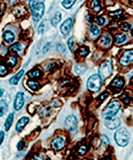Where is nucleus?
Here are the masks:
<instances>
[{
    "label": "nucleus",
    "instance_id": "obj_20",
    "mask_svg": "<svg viewBox=\"0 0 133 160\" xmlns=\"http://www.w3.org/2000/svg\"><path fill=\"white\" fill-rule=\"evenodd\" d=\"M76 0H63L61 4L63 7L66 9H70L76 2Z\"/></svg>",
    "mask_w": 133,
    "mask_h": 160
},
{
    "label": "nucleus",
    "instance_id": "obj_33",
    "mask_svg": "<svg viewBox=\"0 0 133 160\" xmlns=\"http://www.w3.org/2000/svg\"><path fill=\"white\" fill-rule=\"evenodd\" d=\"M57 49L59 52H60L61 54H63L66 51V49L65 47L63 44H59L57 46Z\"/></svg>",
    "mask_w": 133,
    "mask_h": 160
},
{
    "label": "nucleus",
    "instance_id": "obj_13",
    "mask_svg": "<svg viewBox=\"0 0 133 160\" xmlns=\"http://www.w3.org/2000/svg\"><path fill=\"white\" fill-rule=\"evenodd\" d=\"M13 13L17 18H20L24 16L27 12L26 8L23 5H17L13 10Z\"/></svg>",
    "mask_w": 133,
    "mask_h": 160
},
{
    "label": "nucleus",
    "instance_id": "obj_29",
    "mask_svg": "<svg viewBox=\"0 0 133 160\" xmlns=\"http://www.w3.org/2000/svg\"><path fill=\"white\" fill-rule=\"evenodd\" d=\"M8 63H9L12 66H15L17 63V59L16 57L12 56L9 57V59L8 60Z\"/></svg>",
    "mask_w": 133,
    "mask_h": 160
},
{
    "label": "nucleus",
    "instance_id": "obj_43",
    "mask_svg": "<svg viewBox=\"0 0 133 160\" xmlns=\"http://www.w3.org/2000/svg\"><path fill=\"white\" fill-rule=\"evenodd\" d=\"M4 114V107L2 106L0 107V116H2Z\"/></svg>",
    "mask_w": 133,
    "mask_h": 160
},
{
    "label": "nucleus",
    "instance_id": "obj_21",
    "mask_svg": "<svg viewBox=\"0 0 133 160\" xmlns=\"http://www.w3.org/2000/svg\"><path fill=\"white\" fill-rule=\"evenodd\" d=\"M116 42L118 44H120L125 42L126 39V36L124 34L119 33L116 35L115 36Z\"/></svg>",
    "mask_w": 133,
    "mask_h": 160
},
{
    "label": "nucleus",
    "instance_id": "obj_16",
    "mask_svg": "<svg viewBox=\"0 0 133 160\" xmlns=\"http://www.w3.org/2000/svg\"><path fill=\"white\" fill-rule=\"evenodd\" d=\"M13 120H14V114L13 113L10 114L5 122V124H4L5 131L8 132L10 130L12 125V123L13 122Z\"/></svg>",
    "mask_w": 133,
    "mask_h": 160
},
{
    "label": "nucleus",
    "instance_id": "obj_39",
    "mask_svg": "<svg viewBox=\"0 0 133 160\" xmlns=\"http://www.w3.org/2000/svg\"><path fill=\"white\" fill-rule=\"evenodd\" d=\"M121 13V11L119 10V11H117L114 12H111L110 13V15L112 16H119V15H120Z\"/></svg>",
    "mask_w": 133,
    "mask_h": 160
},
{
    "label": "nucleus",
    "instance_id": "obj_14",
    "mask_svg": "<svg viewBox=\"0 0 133 160\" xmlns=\"http://www.w3.org/2000/svg\"><path fill=\"white\" fill-rule=\"evenodd\" d=\"M24 74V70L23 69L21 70L18 73H17L15 75L12 76L11 78L10 79L9 82L11 84L16 86L18 84V82L19 81L20 78L23 76Z\"/></svg>",
    "mask_w": 133,
    "mask_h": 160
},
{
    "label": "nucleus",
    "instance_id": "obj_19",
    "mask_svg": "<svg viewBox=\"0 0 133 160\" xmlns=\"http://www.w3.org/2000/svg\"><path fill=\"white\" fill-rule=\"evenodd\" d=\"M91 8L96 13L100 11L101 10V6L100 1L98 0H94L91 4Z\"/></svg>",
    "mask_w": 133,
    "mask_h": 160
},
{
    "label": "nucleus",
    "instance_id": "obj_32",
    "mask_svg": "<svg viewBox=\"0 0 133 160\" xmlns=\"http://www.w3.org/2000/svg\"><path fill=\"white\" fill-rule=\"evenodd\" d=\"M39 2V0H30L29 6L31 10H32L33 8H34L36 6V5Z\"/></svg>",
    "mask_w": 133,
    "mask_h": 160
},
{
    "label": "nucleus",
    "instance_id": "obj_5",
    "mask_svg": "<svg viewBox=\"0 0 133 160\" xmlns=\"http://www.w3.org/2000/svg\"><path fill=\"white\" fill-rule=\"evenodd\" d=\"M31 11L33 18L34 21H39L42 19L45 11V5L42 2H39Z\"/></svg>",
    "mask_w": 133,
    "mask_h": 160
},
{
    "label": "nucleus",
    "instance_id": "obj_8",
    "mask_svg": "<svg viewBox=\"0 0 133 160\" xmlns=\"http://www.w3.org/2000/svg\"><path fill=\"white\" fill-rule=\"evenodd\" d=\"M65 127L68 130L72 131L75 130L78 125V121L74 115H70L66 118L65 122Z\"/></svg>",
    "mask_w": 133,
    "mask_h": 160
},
{
    "label": "nucleus",
    "instance_id": "obj_35",
    "mask_svg": "<svg viewBox=\"0 0 133 160\" xmlns=\"http://www.w3.org/2000/svg\"><path fill=\"white\" fill-rule=\"evenodd\" d=\"M102 142L104 145H108L109 144V141L108 138L106 135H103L102 137Z\"/></svg>",
    "mask_w": 133,
    "mask_h": 160
},
{
    "label": "nucleus",
    "instance_id": "obj_12",
    "mask_svg": "<svg viewBox=\"0 0 133 160\" xmlns=\"http://www.w3.org/2000/svg\"><path fill=\"white\" fill-rule=\"evenodd\" d=\"M29 118L27 116L21 117L16 124V131L18 133H20L24 129L25 126L29 123Z\"/></svg>",
    "mask_w": 133,
    "mask_h": 160
},
{
    "label": "nucleus",
    "instance_id": "obj_11",
    "mask_svg": "<svg viewBox=\"0 0 133 160\" xmlns=\"http://www.w3.org/2000/svg\"><path fill=\"white\" fill-rule=\"evenodd\" d=\"M52 146L53 149L59 151L61 150L65 146V141L62 137H56L52 141Z\"/></svg>",
    "mask_w": 133,
    "mask_h": 160
},
{
    "label": "nucleus",
    "instance_id": "obj_25",
    "mask_svg": "<svg viewBox=\"0 0 133 160\" xmlns=\"http://www.w3.org/2000/svg\"><path fill=\"white\" fill-rule=\"evenodd\" d=\"M90 31L93 35H98L100 33V29L98 26L95 25H92L90 28Z\"/></svg>",
    "mask_w": 133,
    "mask_h": 160
},
{
    "label": "nucleus",
    "instance_id": "obj_46",
    "mask_svg": "<svg viewBox=\"0 0 133 160\" xmlns=\"http://www.w3.org/2000/svg\"><path fill=\"white\" fill-rule=\"evenodd\" d=\"M131 34H132V36L133 37V28L132 29V32H131Z\"/></svg>",
    "mask_w": 133,
    "mask_h": 160
},
{
    "label": "nucleus",
    "instance_id": "obj_4",
    "mask_svg": "<svg viewBox=\"0 0 133 160\" xmlns=\"http://www.w3.org/2000/svg\"><path fill=\"white\" fill-rule=\"evenodd\" d=\"M120 108V104L117 100H114L111 102L106 107L102 112L103 116H115Z\"/></svg>",
    "mask_w": 133,
    "mask_h": 160
},
{
    "label": "nucleus",
    "instance_id": "obj_7",
    "mask_svg": "<svg viewBox=\"0 0 133 160\" xmlns=\"http://www.w3.org/2000/svg\"><path fill=\"white\" fill-rule=\"evenodd\" d=\"M133 60V50H126L123 52L119 63L121 65L126 66L129 65Z\"/></svg>",
    "mask_w": 133,
    "mask_h": 160
},
{
    "label": "nucleus",
    "instance_id": "obj_40",
    "mask_svg": "<svg viewBox=\"0 0 133 160\" xmlns=\"http://www.w3.org/2000/svg\"><path fill=\"white\" fill-rule=\"evenodd\" d=\"M31 75L32 77H36V76H38L39 75V71L38 70H36L33 72H32L31 73Z\"/></svg>",
    "mask_w": 133,
    "mask_h": 160
},
{
    "label": "nucleus",
    "instance_id": "obj_23",
    "mask_svg": "<svg viewBox=\"0 0 133 160\" xmlns=\"http://www.w3.org/2000/svg\"><path fill=\"white\" fill-rule=\"evenodd\" d=\"M119 28L121 31H128L131 28V25L128 23H122L119 25Z\"/></svg>",
    "mask_w": 133,
    "mask_h": 160
},
{
    "label": "nucleus",
    "instance_id": "obj_24",
    "mask_svg": "<svg viewBox=\"0 0 133 160\" xmlns=\"http://www.w3.org/2000/svg\"><path fill=\"white\" fill-rule=\"evenodd\" d=\"M79 52L80 55H81L82 57H85L88 54L89 52V49L86 46H82L80 47L79 49Z\"/></svg>",
    "mask_w": 133,
    "mask_h": 160
},
{
    "label": "nucleus",
    "instance_id": "obj_45",
    "mask_svg": "<svg viewBox=\"0 0 133 160\" xmlns=\"http://www.w3.org/2000/svg\"><path fill=\"white\" fill-rule=\"evenodd\" d=\"M16 1H17V0H10V2L11 5L15 4L16 3Z\"/></svg>",
    "mask_w": 133,
    "mask_h": 160
},
{
    "label": "nucleus",
    "instance_id": "obj_2",
    "mask_svg": "<svg viewBox=\"0 0 133 160\" xmlns=\"http://www.w3.org/2000/svg\"><path fill=\"white\" fill-rule=\"evenodd\" d=\"M103 80L99 74L92 75L87 82V88L90 91L97 92L102 86Z\"/></svg>",
    "mask_w": 133,
    "mask_h": 160
},
{
    "label": "nucleus",
    "instance_id": "obj_22",
    "mask_svg": "<svg viewBox=\"0 0 133 160\" xmlns=\"http://www.w3.org/2000/svg\"><path fill=\"white\" fill-rule=\"evenodd\" d=\"M101 41H102V43L103 44V46L109 45L111 41V36L108 34H104L102 36Z\"/></svg>",
    "mask_w": 133,
    "mask_h": 160
},
{
    "label": "nucleus",
    "instance_id": "obj_42",
    "mask_svg": "<svg viewBox=\"0 0 133 160\" xmlns=\"http://www.w3.org/2000/svg\"><path fill=\"white\" fill-rule=\"evenodd\" d=\"M50 48V46H49V45L47 44L44 48V49H43V53H46L49 50V49Z\"/></svg>",
    "mask_w": 133,
    "mask_h": 160
},
{
    "label": "nucleus",
    "instance_id": "obj_36",
    "mask_svg": "<svg viewBox=\"0 0 133 160\" xmlns=\"http://www.w3.org/2000/svg\"><path fill=\"white\" fill-rule=\"evenodd\" d=\"M7 69L6 68L3 66V65H1L0 66V75H3L7 73Z\"/></svg>",
    "mask_w": 133,
    "mask_h": 160
},
{
    "label": "nucleus",
    "instance_id": "obj_38",
    "mask_svg": "<svg viewBox=\"0 0 133 160\" xmlns=\"http://www.w3.org/2000/svg\"><path fill=\"white\" fill-rule=\"evenodd\" d=\"M4 136H5V133L3 131H0V146L3 143L4 141Z\"/></svg>",
    "mask_w": 133,
    "mask_h": 160
},
{
    "label": "nucleus",
    "instance_id": "obj_9",
    "mask_svg": "<svg viewBox=\"0 0 133 160\" xmlns=\"http://www.w3.org/2000/svg\"><path fill=\"white\" fill-rule=\"evenodd\" d=\"M72 21L70 18L66 19L60 26V31L63 35L66 36L70 31Z\"/></svg>",
    "mask_w": 133,
    "mask_h": 160
},
{
    "label": "nucleus",
    "instance_id": "obj_41",
    "mask_svg": "<svg viewBox=\"0 0 133 160\" xmlns=\"http://www.w3.org/2000/svg\"><path fill=\"white\" fill-rule=\"evenodd\" d=\"M79 152L80 153L82 154V155H84V154H85V153L86 152V148L85 147H84V146H82V147L80 149V150H79Z\"/></svg>",
    "mask_w": 133,
    "mask_h": 160
},
{
    "label": "nucleus",
    "instance_id": "obj_31",
    "mask_svg": "<svg viewBox=\"0 0 133 160\" xmlns=\"http://www.w3.org/2000/svg\"><path fill=\"white\" fill-rule=\"evenodd\" d=\"M26 145V143L24 141H20L17 145V148L18 151H21L24 149Z\"/></svg>",
    "mask_w": 133,
    "mask_h": 160
},
{
    "label": "nucleus",
    "instance_id": "obj_18",
    "mask_svg": "<svg viewBox=\"0 0 133 160\" xmlns=\"http://www.w3.org/2000/svg\"><path fill=\"white\" fill-rule=\"evenodd\" d=\"M87 70V68L82 64H76L74 66V72L78 75L83 74Z\"/></svg>",
    "mask_w": 133,
    "mask_h": 160
},
{
    "label": "nucleus",
    "instance_id": "obj_1",
    "mask_svg": "<svg viewBox=\"0 0 133 160\" xmlns=\"http://www.w3.org/2000/svg\"><path fill=\"white\" fill-rule=\"evenodd\" d=\"M130 133L125 128L118 129L114 135V141L116 144L121 147H125L129 143Z\"/></svg>",
    "mask_w": 133,
    "mask_h": 160
},
{
    "label": "nucleus",
    "instance_id": "obj_37",
    "mask_svg": "<svg viewBox=\"0 0 133 160\" xmlns=\"http://www.w3.org/2000/svg\"><path fill=\"white\" fill-rule=\"evenodd\" d=\"M44 29H45V25H44V23H41V25H40V26L39 27V29H38L39 33H43L44 31Z\"/></svg>",
    "mask_w": 133,
    "mask_h": 160
},
{
    "label": "nucleus",
    "instance_id": "obj_44",
    "mask_svg": "<svg viewBox=\"0 0 133 160\" xmlns=\"http://www.w3.org/2000/svg\"><path fill=\"white\" fill-rule=\"evenodd\" d=\"M3 92H4V90L3 89H0V98L1 97L3 94Z\"/></svg>",
    "mask_w": 133,
    "mask_h": 160
},
{
    "label": "nucleus",
    "instance_id": "obj_3",
    "mask_svg": "<svg viewBox=\"0 0 133 160\" xmlns=\"http://www.w3.org/2000/svg\"><path fill=\"white\" fill-rule=\"evenodd\" d=\"M112 72V66L111 60L109 59L103 61L98 67V74L103 80L108 78Z\"/></svg>",
    "mask_w": 133,
    "mask_h": 160
},
{
    "label": "nucleus",
    "instance_id": "obj_10",
    "mask_svg": "<svg viewBox=\"0 0 133 160\" xmlns=\"http://www.w3.org/2000/svg\"><path fill=\"white\" fill-rule=\"evenodd\" d=\"M24 94L23 92H18L16 95L14 101L13 107L16 110L21 109L24 105Z\"/></svg>",
    "mask_w": 133,
    "mask_h": 160
},
{
    "label": "nucleus",
    "instance_id": "obj_26",
    "mask_svg": "<svg viewBox=\"0 0 133 160\" xmlns=\"http://www.w3.org/2000/svg\"><path fill=\"white\" fill-rule=\"evenodd\" d=\"M67 43H68V46L69 47V49H70V50L71 52H72L73 49L74 48V44H75L74 38L73 36L71 37L70 38L68 39Z\"/></svg>",
    "mask_w": 133,
    "mask_h": 160
},
{
    "label": "nucleus",
    "instance_id": "obj_30",
    "mask_svg": "<svg viewBox=\"0 0 133 160\" xmlns=\"http://www.w3.org/2000/svg\"><path fill=\"white\" fill-rule=\"evenodd\" d=\"M28 85L31 89L34 90H36L39 86V84L36 82H33V81H29L28 83Z\"/></svg>",
    "mask_w": 133,
    "mask_h": 160
},
{
    "label": "nucleus",
    "instance_id": "obj_6",
    "mask_svg": "<svg viewBox=\"0 0 133 160\" xmlns=\"http://www.w3.org/2000/svg\"><path fill=\"white\" fill-rule=\"evenodd\" d=\"M121 124V121L119 117L106 116L104 120V125L108 129L114 130L117 128Z\"/></svg>",
    "mask_w": 133,
    "mask_h": 160
},
{
    "label": "nucleus",
    "instance_id": "obj_15",
    "mask_svg": "<svg viewBox=\"0 0 133 160\" xmlns=\"http://www.w3.org/2000/svg\"><path fill=\"white\" fill-rule=\"evenodd\" d=\"M3 37L4 41L7 43H12L15 39V36L14 33L10 30H6L3 34Z\"/></svg>",
    "mask_w": 133,
    "mask_h": 160
},
{
    "label": "nucleus",
    "instance_id": "obj_17",
    "mask_svg": "<svg viewBox=\"0 0 133 160\" xmlns=\"http://www.w3.org/2000/svg\"><path fill=\"white\" fill-rule=\"evenodd\" d=\"M61 20V13L60 12H57L55 16L51 19V24L54 27H55L60 22Z\"/></svg>",
    "mask_w": 133,
    "mask_h": 160
},
{
    "label": "nucleus",
    "instance_id": "obj_28",
    "mask_svg": "<svg viewBox=\"0 0 133 160\" xmlns=\"http://www.w3.org/2000/svg\"><path fill=\"white\" fill-rule=\"evenodd\" d=\"M95 21L98 25L103 26V25H104V23H106V19L103 17H98L96 18Z\"/></svg>",
    "mask_w": 133,
    "mask_h": 160
},
{
    "label": "nucleus",
    "instance_id": "obj_27",
    "mask_svg": "<svg viewBox=\"0 0 133 160\" xmlns=\"http://www.w3.org/2000/svg\"><path fill=\"white\" fill-rule=\"evenodd\" d=\"M22 49V46L21 44L20 43H16L12 46L11 47V50L12 51L17 52H20Z\"/></svg>",
    "mask_w": 133,
    "mask_h": 160
},
{
    "label": "nucleus",
    "instance_id": "obj_47",
    "mask_svg": "<svg viewBox=\"0 0 133 160\" xmlns=\"http://www.w3.org/2000/svg\"><path fill=\"white\" fill-rule=\"evenodd\" d=\"M26 1H28V0H26Z\"/></svg>",
    "mask_w": 133,
    "mask_h": 160
},
{
    "label": "nucleus",
    "instance_id": "obj_34",
    "mask_svg": "<svg viewBox=\"0 0 133 160\" xmlns=\"http://www.w3.org/2000/svg\"><path fill=\"white\" fill-rule=\"evenodd\" d=\"M113 84L114 86H116L117 87H121L123 85V81L120 78H118L114 81Z\"/></svg>",
    "mask_w": 133,
    "mask_h": 160
}]
</instances>
